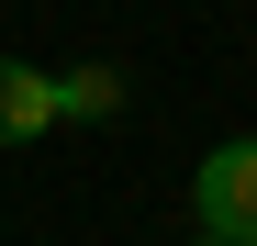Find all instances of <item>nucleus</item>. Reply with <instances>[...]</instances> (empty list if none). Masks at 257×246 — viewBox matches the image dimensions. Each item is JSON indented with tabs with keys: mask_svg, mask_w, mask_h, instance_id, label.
Wrapping results in <instances>:
<instances>
[{
	"mask_svg": "<svg viewBox=\"0 0 257 246\" xmlns=\"http://www.w3.org/2000/svg\"><path fill=\"white\" fill-rule=\"evenodd\" d=\"M67 112H78V123H112V112H123V78H112V67H67V78H56V123H67Z\"/></svg>",
	"mask_w": 257,
	"mask_h": 246,
	"instance_id": "nucleus-3",
	"label": "nucleus"
},
{
	"mask_svg": "<svg viewBox=\"0 0 257 246\" xmlns=\"http://www.w3.org/2000/svg\"><path fill=\"white\" fill-rule=\"evenodd\" d=\"M190 246H235V235H190Z\"/></svg>",
	"mask_w": 257,
	"mask_h": 246,
	"instance_id": "nucleus-4",
	"label": "nucleus"
},
{
	"mask_svg": "<svg viewBox=\"0 0 257 246\" xmlns=\"http://www.w3.org/2000/svg\"><path fill=\"white\" fill-rule=\"evenodd\" d=\"M34 135H56V78L34 56H0V146H34Z\"/></svg>",
	"mask_w": 257,
	"mask_h": 246,
	"instance_id": "nucleus-2",
	"label": "nucleus"
},
{
	"mask_svg": "<svg viewBox=\"0 0 257 246\" xmlns=\"http://www.w3.org/2000/svg\"><path fill=\"white\" fill-rule=\"evenodd\" d=\"M190 213H201V235L257 246V135H224V146L190 168Z\"/></svg>",
	"mask_w": 257,
	"mask_h": 246,
	"instance_id": "nucleus-1",
	"label": "nucleus"
}]
</instances>
